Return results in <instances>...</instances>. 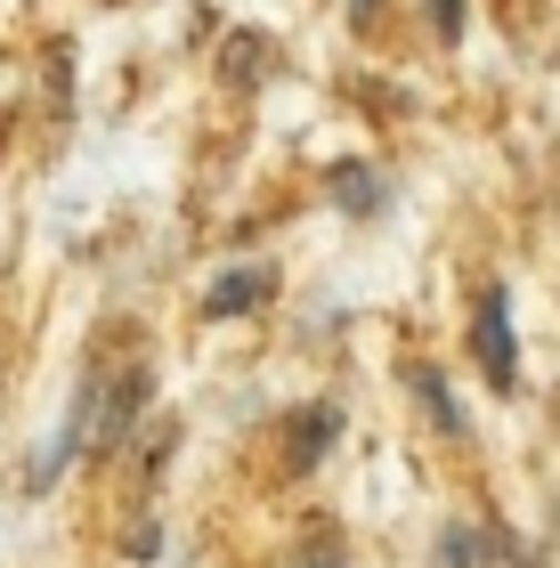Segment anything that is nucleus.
Masks as SVG:
<instances>
[{"mask_svg": "<svg viewBox=\"0 0 560 568\" xmlns=\"http://www.w3.org/2000/svg\"><path fill=\"white\" fill-rule=\"evenodd\" d=\"M471 342H479V366H488L496 390H512L520 382V342H512V293H488L479 301V325H471Z\"/></svg>", "mask_w": 560, "mask_h": 568, "instance_id": "1", "label": "nucleus"}, {"mask_svg": "<svg viewBox=\"0 0 560 568\" xmlns=\"http://www.w3.org/2000/svg\"><path fill=\"white\" fill-rule=\"evenodd\" d=\"M276 293V268H227L212 276V293H203V317H252Z\"/></svg>", "mask_w": 560, "mask_h": 568, "instance_id": "2", "label": "nucleus"}, {"mask_svg": "<svg viewBox=\"0 0 560 568\" xmlns=\"http://www.w3.org/2000/svg\"><path fill=\"white\" fill-rule=\"evenodd\" d=\"M139 406H146V374L131 366V374L114 382V398L98 406V430H90V438H98V455H106V447H122V430H131V415H139Z\"/></svg>", "mask_w": 560, "mask_h": 568, "instance_id": "3", "label": "nucleus"}, {"mask_svg": "<svg viewBox=\"0 0 560 568\" xmlns=\"http://www.w3.org/2000/svg\"><path fill=\"white\" fill-rule=\"evenodd\" d=\"M334 203H342V212H374V203H381V179H374L366 163H342V171H334Z\"/></svg>", "mask_w": 560, "mask_h": 568, "instance_id": "4", "label": "nucleus"}, {"mask_svg": "<svg viewBox=\"0 0 560 568\" xmlns=\"http://www.w3.org/2000/svg\"><path fill=\"white\" fill-rule=\"evenodd\" d=\"M325 447H334V406H309V415H301V438H293V471H309Z\"/></svg>", "mask_w": 560, "mask_h": 568, "instance_id": "5", "label": "nucleus"}, {"mask_svg": "<svg viewBox=\"0 0 560 568\" xmlns=\"http://www.w3.org/2000/svg\"><path fill=\"white\" fill-rule=\"evenodd\" d=\"M471 552H479V536H471V528H447V545H439V568H479Z\"/></svg>", "mask_w": 560, "mask_h": 568, "instance_id": "6", "label": "nucleus"}, {"mask_svg": "<svg viewBox=\"0 0 560 568\" xmlns=\"http://www.w3.org/2000/svg\"><path fill=\"white\" fill-rule=\"evenodd\" d=\"M415 390L430 398V415H439V430H455V423H464V415H455V398H447V382H439V374H422Z\"/></svg>", "mask_w": 560, "mask_h": 568, "instance_id": "7", "label": "nucleus"}, {"mask_svg": "<svg viewBox=\"0 0 560 568\" xmlns=\"http://www.w3.org/2000/svg\"><path fill=\"white\" fill-rule=\"evenodd\" d=\"M430 24H439L447 41H464V0H430Z\"/></svg>", "mask_w": 560, "mask_h": 568, "instance_id": "8", "label": "nucleus"}, {"mask_svg": "<svg viewBox=\"0 0 560 568\" xmlns=\"http://www.w3.org/2000/svg\"><path fill=\"white\" fill-rule=\"evenodd\" d=\"M301 568H342V560H334V552H309V560H301Z\"/></svg>", "mask_w": 560, "mask_h": 568, "instance_id": "9", "label": "nucleus"}]
</instances>
